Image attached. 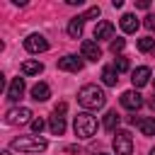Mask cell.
Listing matches in <instances>:
<instances>
[{"instance_id":"cell-20","label":"cell","mask_w":155,"mask_h":155,"mask_svg":"<svg viewBox=\"0 0 155 155\" xmlns=\"http://www.w3.org/2000/svg\"><path fill=\"white\" fill-rule=\"evenodd\" d=\"M138 128H140L143 136H155V116L140 119V121H138Z\"/></svg>"},{"instance_id":"cell-28","label":"cell","mask_w":155,"mask_h":155,"mask_svg":"<svg viewBox=\"0 0 155 155\" xmlns=\"http://www.w3.org/2000/svg\"><path fill=\"white\" fill-rule=\"evenodd\" d=\"M138 7H140V10H148L150 2H148V0H138Z\"/></svg>"},{"instance_id":"cell-24","label":"cell","mask_w":155,"mask_h":155,"mask_svg":"<svg viewBox=\"0 0 155 155\" xmlns=\"http://www.w3.org/2000/svg\"><path fill=\"white\" fill-rule=\"evenodd\" d=\"M124 46H126V41H124V39H114L109 48H111V53H121V51H124Z\"/></svg>"},{"instance_id":"cell-15","label":"cell","mask_w":155,"mask_h":155,"mask_svg":"<svg viewBox=\"0 0 155 155\" xmlns=\"http://www.w3.org/2000/svg\"><path fill=\"white\" fill-rule=\"evenodd\" d=\"M48 97H51V90H48L46 82H36V85L31 87V99H36V102H46Z\"/></svg>"},{"instance_id":"cell-23","label":"cell","mask_w":155,"mask_h":155,"mask_svg":"<svg viewBox=\"0 0 155 155\" xmlns=\"http://www.w3.org/2000/svg\"><path fill=\"white\" fill-rule=\"evenodd\" d=\"M99 12H102V10H99V5H94V7H90L87 12H82L80 17H82V22H87V19H94V17H99Z\"/></svg>"},{"instance_id":"cell-14","label":"cell","mask_w":155,"mask_h":155,"mask_svg":"<svg viewBox=\"0 0 155 155\" xmlns=\"http://www.w3.org/2000/svg\"><path fill=\"white\" fill-rule=\"evenodd\" d=\"M82 24H85V22H82V17H80V15H78V17H73V19L68 22V29H65V31H68V36H70V39H80V36H82Z\"/></svg>"},{"instance_id":"cell-2","label":"cell","mask_w":155,"mask_h":155,"mask_svg":"<svg viewBox=\"0 0 155 155\" xmlns=\"http://www.w3.org/2000/svg\"><path fill=\"white\" fill-rule=\"evenodd\" d=\"M73 131L78 138H92L94 131H97V119L87 111H80L75 119H73Z\"/></svg>"},{"instance_id":"cell-16","label":"cell","mask_w":155,"mask_h":155,"mask_svg":"<svg viewBox=\"0 0 155 155\" xmlns=\"http://www.w3.org/2000/svg\"><path fill=\"white\" fill-rule=\"evenodd\" d=\"M102 82H104L107 87H114V85L119 82V73L114 70V65H107V68L102 70Z\"/></svg>"},{"instance_id":"cell-8","label":"cell","mask_w":155,"mask_h":155,"mask_svg":"<svg viewBox=\"0 0 155 155\" xmlns=\"http://www.w3.org/2000/svg\"><path fill=\"white\" fill-rule=\"evenodd\" d=\"M80 53H82V58H87V61H99V58H102V48H99L97 41H82Z\"/></svg>"},{"instance_id":"cell-10","label":"cell","mask_w":155,"mask_h":155,"mask_svg":"<svg viewBox=\"0 0 155 155\" xmlns=\"http://www.w3.org/2000/svg\"><path fill=\"white\" fill-rule=\"evenodd\" d=\"M148 80H150V68H145V65H140V68H136L131 73V82H133L136 90L143 87V85H148Z\"/></svg>"},{"instance_id":"cell-29","label":"cell","mask_w":155,"mask_h":155,"mask_svg":"<svg viewBox=\"0 0 155 155\" xmlns=\"http://www.w3.org/2000/svg\"><path fill=\"white\" fill-rule=\"evenodd\" d=\"M148 104H150V109H155V94H153V99H150Z\"/></svg>"},{"instance_id":"cell-18","label":"cell","mask_w":155,"mask_h":155,"mask_svg":"<svg viewBox=\"0 0 155 155\" xmlns=\"http://www.w3.org/2000/svg\"><path fill=\"white\" fill-rule=\"evenodd\" d=\"M44 70V65L39 61H24L22 63V75H39Z\"/></svg>"},{"instance_id":"cell-19","label":"cell","mask_w":155,"mask_h":155,"mask_svg":"<svg viewBox=\"0 0 155 155\" xmlns=\"http://www.w3.org/2000/svg\"><path fill=\"white\" fill-rule=\"evenodd\" d=\"M119 121H121V116H119L114 109L104 114V128H107V131H116V128H119Z\"/></svg>"},{"instance_id":"cell-13","label":"cell","mask_w":155,"mask_h":155,"mask_svg":"<svg viewBox=\"0 0 155 155\" xmlns=\"http://www.w3.org/2000/svg\"><path fill=\"white\" fill-rule=\"evenodd\" d=\"M138 17L136 15H131V12H126L124 17H121V29L126 31V34H136V29H138Z\"/></svg>"},{"instance_id":"cell-32","label":"cell","mask_w":155,"mask_h":155,"mask_svg":"<svg viewBox=\"0 0 155 155\" xmlns=\"http://www.w3.org/2000/svg\"><path fill=\"white\" fill-rule=\"evenodd\" d=\"M99 155H107V153H99Z\"/></svg>"},{"instance_id":"cell-9","label":"cell","mask_w":155,"mask_h":155,"mask_svg":"<svg viewBox=\"0 0 155 155\" xmlns=\"http://www.w3.org/2000/svg\"><path fill=\"white\" fill-rule=\"evenodd\" d=\"M58 68L68 70V73H80L82 70V58H78V56H63V58H58Z\"/></svg>"},{"instance_id":"cell-7","label":"cell","mask_w":155,"mask_h":155,"mask_svg":"<svg viewBox=\"0 0 155 155\" xmlns=\"http://www.w3.org/2000/svg\"><path fill=\"white\" fill-rule=\"evenodd\" d=\"M121 107H126L128 111H138L143 107V97L136 92V90H126L121 94Z\"/></svg>"},{"instance_id":"cell-30","label":"cell","mask_w":155,"mask_h":155,"mask_svg":"<svg viewBox=\"0 0 155 155\" xmlns=\"http://www.w3.org/2000/svg\"><path fill=\"white\" fill-rule=\"evenodd\" d=\"M0 155H12V153H10V150H2V153H0Z\"/></svg>"},{"instance_id":"cell-6","label":"cell","mask_w":155,"mask_h":155,"mask_svg":"<svg viewBox=\"0 0 155 155\" xmlns=\"http://www.w3.org/2000/svg\"><path fill=\"white\" fill-rule=\"evenodd\" d=\"M24 48H27L29 53H44V51H48V41H46L41 34H29V36L24 39Z\"/></svg>"},{"instance_id":"cell-22","label":"cell","mask_w":155,"mask_h":155,"mask_svg":"<svg viewBox=\"0 0 155 155\" xmlns=\"http://www.w3.org/2000/svg\"><path fill=\"white\" fill-rule=\"evenodd\" d=\"M114 70H116V73H126V70H128V58L116 56V61H114Z\"/></svg>"},{"instance_id":"cell-25","label":"cell","mask_w":155,"mask_h":155,"mask_svg":"<svg viewBox=\"0 0 155 155\" xmlns=\"http://www.w3.org/2000/svg\"><path fill=\"white\" fill-rule=\"evenodd\" d=\"M44 126H46V121H44V119H34V121H31V131H34L36 136L44 131Z\"/></svg>"},{"instance_id":"cell-17","label":"cell","mask_w":155,"mask_h":155,"mask_svg":"<svg viewBox=\"0 0 155 155\" xmlns=\"http://www.w3.org/2000/svg\"><path fill=\"white\" fill-rule=\"evenodd\" d=\"M48 128H51V133L53 136H63V131H65V119L63 116H51V121H48Z\"/></svg>"},{"instance_id":"cell-27","label":"cell","mask_w":155,"mask_h":155,"mask_svg":"<svg viewBox=\"0 0 155 155\" xmlns=\"http://www.w3.org/2000/svg\"><path fill=\"white\" fill-rule=\"evenodd\" d=\"M145 27H148L150 31H155V15H148V17H145Z\"/></svg>"},{"instance_id":"cell-1","label":"cell","mask_w":155,"mask_h":155,"mask_svg":"<svg viewBox=\"0 0 155 155\" xmlns=\"http://www.w3.org/2000/svg\"><path fill=\"white\" fill-rule=\"evenodd\" d=\"M78 102H80L85 109L94 111V109H102V107H104L107 94H104V90L97 87V85H85V87L78 90Z\"/></svg>"},{"instance_id":"cell-26","label":"cell","mask_w":155,"mask_h":155,"mask_svg":"<svg viewBox=\"0 0 155 155\" xmlns=\"http://www.w3.org/2000/svg\"><path fill=\"white\" fill-rule=\"evenodd\" d=\"M65 109H68V104H65V102H61V104H56L53 114H56V116H63V114H65Z\"/></svg>"},{"instance_id":"cell-5","label":"cell","mask_w":155,"mask_h":155,"mask_svg":"<svg viewBox=\"0 0 155 155\" xmlns=\"http://www.w3.org/2000/svg\"><path fill=\"white\" fill-rule=\"evenodd\" d=\"M114 153L116 155H131L133 153V138L128 131H116L114 133Z\"/></svg>"},{"instance_id":"cell-21","label":"cell","mask_w":155,"mask_h":155,"mask_svg":"<svg viewBox=\"0 0 155 155\" xmlns=\"http://www.w3.org/2000/svg\"><path fill=\"white\" fill-rule=\"evenodd\" d=\"M138 48H140L143 53H155V39H153V36L138 39Z\"/></svg>"},{"instance_id":"cell-3","label":"cell","mask_w":155,"mask_h":155,"mask_svg":"<svg viewBox=\"0 0 155 155\" xmlns=\"http://www.w3.org/2000/svg\"><path fill=\"white\" fill-rule=\"evenodd\" d=\"M12 150H19V153H44L46 150V140L39 138V136H19L10 143Z\"/></svg>"},{"instance_id":"cell-12","label":"cell","mask_w":155,"mask_h":155,"mask_svg":"<svg viewBox=\"0 0 155 155\" xmlns=\"http://www.w3.org/2000/svg\"><path fill=\"white\" fill-rule=\"evenodd\" d=\"M114 36V24L111 22H97V27H94V39L99 41V39H111Z\"/></svg>"},{"instance_id":"cell-4","label":"cell","mask_w":155,"mask_h":155,"mask_svg":"<svg viewBox=\"0 0 155 155\" xmlns=\"http://www.w3.org/2000/svg\"><path fill=\"white\" fill-rule=\"evenodd\" d=\"M31 116H34V114H31L29 107H12V109L5 114V121H7L10 126H22V124H31V121H34Z\"/></svg>"},{"instance_id":"cell-31","label":"cell","mask_w":155,"mask_h":155,"mask_svg":"<svg viewBox=\"0 0 155 155\" xmlns=\"http://www.w3.org/2000/svg\"><path fill=\"white\" fill-rule=\"evenodd\" d=\"M150 155H155V148H153V150H150Z\"/></svg>"},{"instance_id":"cell-11","label":"cell","mask_w":155,"mask_h":155,"mask_svg":"<svg viewBox=\"0 0 155 155\" xmlns=\"http://www.w3.org/2000/svg\"><path fill=\"white\" fill-rule=\"evenodd\" d=\"M22 94H24V78H15L10 82V87H7V99L10 102H17Z\"/></svg>"}]
</instances>
